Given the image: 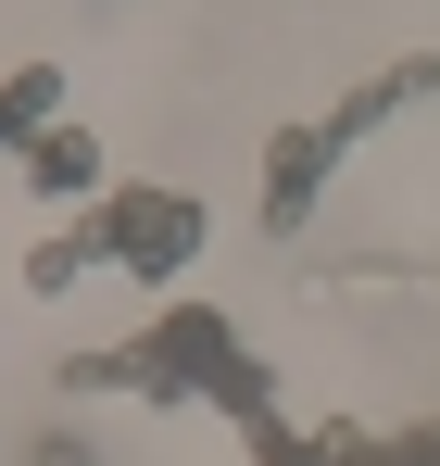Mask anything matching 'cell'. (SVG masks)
I'll use <instances>...</instances> for the list:
<instances>
[{
    "mask_svg": "<svg viewBox=\"0 0 440 466\" xmlns=\"http://www.w3.org/2000/svg\"><path fill=\"white\" fill-rule=\"evenodd\" d=\"M51 127H64V64H13V76H0V152L51 139Z\"/></svg>",
    "mask_w": 440,
    "mask_h": 466,
    "instance_id": "obj_5",
    "label": "cell"
},
{
    "mask_svg": "<svg viewBox=\"0 0 440 466\" xmlns=\"http://www.w3.org/2000/svg\"><path fill=\"white\" fill-rule=\"evenodd\" d=\"M25 189H38V202H101V189H114V164H101V139L64 114L51 139H25Z\"/></svg>",
    "mask_w": 440,
    "mask_h": 466,
    "instance_id": "obj_4",
    "label": "cell"
},
{
    "mask_svg": "<svg viewBox=\"0 0 440 466\" xmlns=\"http://www.w3.org/2000/svg\"><path fill=\"white\" fill-rule=\"evenodd\" d=\"M64 390H139V403H189V390H215L239 429L277 416V403H265V366L239 353V328H226L215 303H176V315H151L139 340H114V353H75Z\"/></svg>",
    "mask_w": 440,
    "mask_h": 466,
    "instance_id": "obj_1",
    "label": "cell"
},
{
    "mask_svg": "<svg viewBox=\"0 0 440 466\" xmlns=\"http://www.w3.org/2000/svg\"><path fill=\"white\" fill-rule=\"evenodd\" d=\"M88 265H101V239H88V215H75L64 239H38V252H25V290H75Z\"/></svg>",
    "mask_w": 440,
    "mask_h": 466,
    "instance_id": "obj_6",
    "label": "cell"
},
{
    "mask_svg": "<svg viewBox=\"0 0 440 466\" xmlns=\"http://www.w3.org/2000/svg\"><path fill=\"white\" fill-rule=\"evenodd\" d=\"M340 152H353L340 127H290V139L265 152V228H302V215H315V189H327V164H340Z\"/></svg>",
    "mask_w": 440,
    "mask_h": 466,
    "instance_id": "obj_3",
    "label": "cell"
},
{
    "mask_svg": "<svg viewBox=\"0 0 440 466\" xmlns=\"http://www.w3.org/2000/svg\"><path fill=\"white\" fill-rule=\"evenodd\" d=\"M88 239H101V265L176 290V265L202 252V202H189V189H101V202H88Z\"/></svg>",
    "mask_w": 440,
    "mask_h": 466,
    "instance_id": "obj_2",
    "label": "cell"
}]
</instances>
